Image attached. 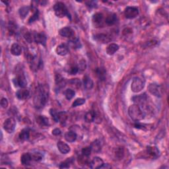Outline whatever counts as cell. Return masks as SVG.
I'll use <instances>...</instances> for the list:
<instances>
[{"mask_svg":"<svg viewBox=\"0 0 169 169\" xmlns=\"http://www.w3.org/2000/svg\"><path fill=\"white\" fill-rule=\"evenodd\" d=\"M50 113L51 114V116H52L53 120L55 121L56 122H59V118H58V112H57L55 109H50Z\"/></svg>","mask_w":169,"mask_h":169,"instance_id":"obj_34","label":"cell"},{"mask_svg":"<svg viewBox=\"0 0 169 169\" xmlns=\"http://www.w3.org/2000/svg\"><path fill=\"white\" fill-rule=\"evenodd\" d=\"M149 91L157 97H161L162 95V89L160 85L157 84H150L148 87Z\"/></svg>","mask_w":169,"mask_h":169,"instance_id":"obj_9","label":"cell"},{"mask_svg":"<svg viewBox=\"0 0 169 169\" xmlns=\"http://www.w3.org/2000/svg\"><path fill=\"white\" fill-rule=\"evenodd\" d=\"M69 162H68V161L63 162H62V163L60 165L59 167L60 168H68L69 167Z\"/></svg>","mask_w":169,"mask_h":169,"instance_id":"obj_43","label":"cell"},{"mask_svg":"<svg viewBox=\"0 0 169 169\" xmlns=\"http://www.w3.org/2000/svg\"><path fill=\"white\" fill-rule=\"evenodd\" d=\"M16 97L20 100H26L30 97V91L26 88H21L16 92Z\"/></svg>","mask_w":169,"mask_h":169,"instance_id":"obj_11","label":"cell"},{"mask_svg":"<svg viewBox=\"0 0 169 169\" xmlns=\"http://www.w3.org/2000/svg\"><path fill=\"white\" fill-rule=\"evenodd\" d=\"M144 88V83L141 79L139 77H135L133 79L132 83L131 89L132 91L134 92H139Z\"/></svg>","mask_w":169,"mask_h":169,"instance_id":"obj_4","label":"cell"},{"mask_svg":"<svg viewBox=\"0 0 169 169\" xmlns=\"http://www.w3.org/2000/svg\"><path fill=\"white\" fill-rule=\"evenodd\" d=\"M32 159L34 161H40L43 158V155L40 153H34L31 155Z\"/></svg>","mask_w":169,"mask_h":169,"instance_id":"obj_33","label":"cell"},{"mask_svg":"<svg viewBox=\"0 0 169 169\" xmlns=\"http://www.w3.org/2000/svg\"><path fill=\"white\" fill-rule=\"evenodd\" d=\"M30 11L29 7H23L19 9V14L22 19H24L28 15Z\"/></svg>","mask_w":169,"mask_h":169,"instance_id":"obj_32","label":"cell"},{"mask_svg":"<svg viewBox=\"0 0 169 169\" xmlns=\"http://www.w3.org/2000/svg\"><path fill=\"white\" fill-rule=\"evenodd\" d=\"M77 138V133L75 132H73V131H69V132H66L65 134V139L68 142H74Z\"/></svg>","mask_w":169,"mask_h":169,"instance_id":"obj_21","label":"cell"},{"mask_svg":"<svg viewBox=\"0 0 169 169\" xmlns=\"http://www.w3.org/2000/svg\"><path fill=\"white\" fill-rule=\"evenodd\" d=\"M11 53L14 56H19L22 53V48L20 45H19L17 43H14L12 44L11 47Z\"/></svg>","mask_w":169,"mask_h":169,"instance_id":"obj_19","label":"cell"},{"mask_svg":"<svg viewBox=\"0 0 169 169\" xmlns=\"http://www.w3.org/2000/svg\"><path fill=\"white\" fill-rule=\"evenodd\" d=\"M57 147L60 153L62 154H67L70 151L69 146L67 143L63 141H59L57 143Z\"/></svg>","mask_w":169,"mask_h":169,"instance_id":"obj_15","label":"cell"},{"mask_svg":"<svg viewBox=\"0 0 169 169\" xmlns=\"http://www.w3.org/2000/svg\"><path fill=\"white\" fill-rule=\"evenodd\" d=\"M59 33L62 36L68 38V39H69L71 40H75V32L70 27H64L61 28L60 30Z\"/></svg>","mask_w":169,"mask_h":169,"instance_id":"obj_7","label":"cell"},{"mask_svg":"<svg viewBox=\"0 0 169 169\" xmlns=\"http://www.w3.org/2000/svg\"><path fill=\"white\" fill-rule=\"evenodd\" d=\"M54 9L55 14L60 18L64 17L65 16L69 15L68 9L66 5L62 2H58L54 5Z\"/></svg>","mask_w":169,"mask_h":169,"instance_id":"obj_3","label":"cell"},{"mask_svg":"<svg viewBox=\"0 0 169 169\" xmlns=\"http://www.w3.org/2000/svg\"><path fill=\"white\" fill-rule=\"evenodd\" d=\"M85 103V100L84 98H77L74 102L73 103L72 107H77L78 106H81V105Z\"/></svg>","mask_w":169,"mask_h":169,"instance_id":"obj_35","label":"cell"},{"mask_svg":"<svg viewBox=\"0 0 169 169\" xmlns=\"http://www.w3.org/2000/svg\"><path fill=\"white\" fill-rule=\"evenodd\" d=\"M8 101L7 98H3L1 101V106L3 108H6L8 106Z\"/></svg>","mask_w":169,"mask_h":169,"instance_id":"obj_42","label":"cell"},{"mask_svg":"<svg viewBox=\"0 0 169 169\" xmlns=\"http://www.w3.org/2000/svg\"><path fill=\"white\" fill-rule=\"evenodd\" d=\"M86 67H87V64H86V62L85 61V60H80L79 62L78 66H77L79 70H82V71H83V70L86 69Z\"/></svg>","mask_w":169,"mask_h":169,"instance_id":"obj_40","label":"cell"},{"mask_svg":"<svg viewBox=\"0 0 169 169\" xmlns=\"http://www.w3.org/2000/svg\"><path fill=\"white\" fill-rule=\"evenodd\" d=\"M92 23L95 27H102L104 23L103 15L101 13H97L92 17Z\"/></svg>","mask_w":169,"mask_h":169,"instance_id":"obj_10","label":"cell"},{"mask_svg":"<svg viewBox=\"0 0 169 169\" xmlns=\"http://www.w3.org/2000/svg\"><path fill=\"white\" fill-rule=\"evenodd\" d=\"M16 126V122L14 118H9L7 120H5L4 123V128L9 133H11L13 132Z\"/></svg>","mask_w":169,"mask_h":169,"instance_id":"obj_6","label":"cell"},{"mask_svg":"<svg viewBox=\"0 0 169 169\" xmlns=\"http://www.w3.org/2000/svg\"><path fill=\"white\" fill-rule=\"evenodd\" d=\"M34 34L35 33H28L27 34H25V39L28 42H29V43L33 42V41H34Z\"/></svg>","mask_w":169,"mask_h":169,"instance_id":"obj_36","label":"cell"},{"mask_svg":"<svg viewBox=\"0 0 169 169\" xmlns=\"http://www.w3.org/2000/svg\"><path fill=\"white\" fill-rule=\"evenodd\" d=\"M100 168H106V169H109V168H112V167L109 165V164H104L103 163V165L101 166L100 167Z\"/></svg>","mask_w":169,"mask_h":169,"instance_id":"obj_45","label":"cell"},{"mask_svg":"<svg viewBox=\"0 0 169 169\" xmlns=\"http://www.w3.org/2000/svg\"><path fill=\"white\" fill-rule=\"evenodd\" d=\"M92 151V149L91 148V147H84L83 149H82V155L85 156V157H89V155H91V153Z\"/></svg>","mask_w":169,"mask_h":169,"instance_id":"obj_38","label":"cell"},{"mask_svg":"<svg viewBox=\"0 0 169 169\" xmlns=\"http://www.w3.org/2000/svg\"><path fill=\"white\" fill-rule=\"evenodd\" d=\"M30 130L28 128H25L21 130L19 135V138L22 141H27L30 138Z\"/></svg>","mask_w":169,"mask_h":169,"instance_id":"obj_18","label":"cell"},{"mask_svg":"<svg viewBox=\"0 0 169 169\" xmlns=\"http://www.w3.org/2000/svg\"><path fill=\"white\" fill-rule=\"evenodd\" d=\"M34 42L37 44H40L43 46H45L46 43V35L44 33H35Z\"/></svg>","mask_w":169,"mask_h":169,"instance_id":"obj_14","label":"cell"},{"mask_svg":"<svg viewBox=\"0 0 169 169\" xmlns=\"http://www.w3.org/2000/svg\"><path fill=\"white\" fill-rule=\"evenodd\" d=\"M56 53L61 56H66L69 52L68 47L66 44H60L56 48Z\"/></svg>","mask_w":169,"mask_h":169,"instance_id":"obj_16","label":"cell"},{"mask_svg":"<svg viewBox=\"0 0 169 169\" xmlns=\"http://www.w3.org/2000/svg\"><path fill=\"white\" fill-rule=\"evenodd\" d=\"M147 153L151 157L156 159L160 155V152H159V150L156 147L148 146L147 147Z\"/></svg>","mask_w":169,"mask_h":169,"instance_id":"obj_13","label":"cell"},{"mask_svg":"<svg viewBox=\"0 0 169 169\" xmlns=\"http://www.w3.org/2000/svg\"><path fill=\"white\" fill-rule=\"evenodd\" d=\"M61 133H62L61 130L58 128H56L52 131V134L54 135H59L61 134Z\"/></svg>","mask_w":169,"mask_h":169,"instance_id":"obj_44","label":"cell"},{"mask_svg":"<svg viewBox=\"0 0 169 169\" xmlns=\"http://www.w3.org/2000/svg\"><path fill=\"white\" fill-rule=\"evenodd\" d=\"M104 162L103 161V159H101L100 157H95L89 163V167L91 168H100L102 165H103Z\"/></svg>","mask_w":169,"mask_h":169,"instance_id":"obj_12","label":"cell"},{"mask_svg":"<svg viewBox=\"0 0 169 169\" xmlns=\"http://www.w3.org/2000/svg\"><path fill=\"white\" fill-rule=\"evenodd\" d=\"M139 15V9L136 7H127L124 10V15L126 18L132 19L135 18Z\"/></svg>","mask_w":169,"mask_h":169,"instance_id":"obj_5","label":"cell"},{"mask_svg":"<svg viewBox=\"0 0 169 169\" xmlns=\"http://www.w3.org/2000/svg\"><path fill=\"white\" fill-rule=\"evenodd\" d=\"M49 88L46 85H39L36 89L33 98L35 108L40 109L43 108L48 100Z\"/></svg>","mask_w":169,"mask_h":169,"instance_id":"obj_1","label":"cell"},{"mask_svg":"<svg viewBox=\"0 0 169 169\" xmlns=\"http://www.w3.org/2000/svg\"><path fill=\"white\" fill-rule=\"evenodd\" d=\"M95 40L98 41V42L106 44L110 42L111 39H110V37L109 36H108L107 34H98L96 35V36H95Z\"/></svg>","mask_w":169,"mask_h":169,"instance_id":"obj_17","label":"cell"},{"mask_svg":"<svg viewBox=\"0 0 169 169\" xmlns=\"http://www.w3.org/2000/svg\"><path fill=\"white\" fill-rule=\"evenodd\" d=\"M69 83L71 84L72 87L75 88H79L81 87V82L77 79H72L71 80L69 81Z\"/></svg>","mask_w":169,"mask_h":169,"instance_id":"obj_37","label":"cell"},{"mask_svg":"<svg viewBox=\"0 0 169 169\" xmlns=\"http://www.w3.org/2000/svg\"><path fill=\"white\" fill-rule=\"evenodd\" d=\"M128 114L131 119L135 122H139L145 118V112L137 104L131 105L129 107Z\"/></svg>","mask_w":169,"mask_h":169,"instance_id":"obj_2","label":"cell"},{"mask_svg":"<svg viewBox=\"0 0 169 169\" xmlns=\"http://www.w3.org/2000/svg\"><path fill=\"white\" fill-rule=\"evenodd\" d=\"M36 123L40 126H47L49 125V120L44 116H38L36 118Z\"/></svg>","mask_w":169,"mask_h":169,"instance_id":"obj_20","label":"cell"},{"mask_svg":"<svg viewBox=\"0 0 169 169\" xmlns=\"http://www.w3.org/2000/svg\"><path fill=\"white\" fill-rule=\"evenodd\" d=\"M90 147L92 149V151L94 152H98L100 151V150L101 149V142L97 139L95 140L94 142H92Z\"/></svg>","mask_w":169,"mask_h":169,"instance_id":"obj_27","label":"cell"},{"mask_svg":"<svg viewBox=\"0 0 169 169\" xmlns=\"http://www.w3.org/2000/svg\"><path fill=\"white\" fill-rule=\"evenodd\" d=\"M32 160L33 159H32L31 155L28 153L23 154L21 157V162L23 165H29Z\"/></svg>","mask_w":169,"mask_h":169,"instance_id":"obj_22","label":"cell"},{"mask_svg":"<svg viewBox=\"0 0 169 169\" xmlns=\"http://www.w3.org/2000/svg\"><path fill=\"white\" fill-rule=\"evenodd\" d=\"M39 11H38V9H36V11L34 13L33 16H32V17L29 19V20H28V23H33L34 21H36V19H38V18H39Z\"/></svg>","mask_w":169,"mask_h":169,"instance_id":"obj_39","label":"cell"},{"mask_svg":"<svg viewBox=\"0 0 169 169\" xmlns=\"http://www.w3.org/2000/svg\"><path fill=\"white\" fill-rule=\"evenodd\" d=\"M124 157V149L123 147H118L116 149L115 151V157L118 159V160H121Z\"/></svg>","mask_w":169,"mask_h":169,"instance_id":"obj_28","label":"cell"},{"mask_svg":"<svg viewBox=\"0 0 169 169\" xmlns=\"http://www.w3.org/2000/svg\"><path fill=\"white\" fill-rule=\"evenodd\" d=\"M117 21V17L116 14H111L108 15L106 19L104 20L105 23L107 25H113L116 23Z\"/></svg>","mask_w":169,"mask_h":169,"instance_id":"obj_26","label":"cell"},{"mask_svg":"<svg viewBox=\"0 0 169 169\" xmlns=\"http://www.w3.org/2000/svg\"><path fill=\"white\" fill-rule=\"evenodd\" d=\"M13 83L15 86L20 87L21 88H25L27 85L26 77H25L23 73H20L19 74L17 75L16 78L13 79Z\"/></svg>","mask_w":169,"mask_h":169,"instance_id":"obj_8","label":"cell"},{"mask_svg":"<svg viewBox=\"0 0 169 169\" xmlns=\"http://www.w3.org/2000/svg\"><path fill=\"white\" fill-rule=\"evenodd\" d=\"M97 75L101 80H104L106 78V71L103 68H97L96 70Z\"/></svg>","mask_w":169,"mask_h":169,"instance_id":"obj_29","label":"cell"},{"mask_svg":"<svg viewBox=\"0 0 169 169\" xmlns=\"http://www.w3.org/2000/svg\"><path fill=\"white\" fill-rule=\"evenodd\" d=\"M83 85L86 89L90 90L93 87V81L88 75H85L83 77Z\"/></svg>","mask_w":169,"mask_h":169,"instance_id":"obj_25","label":"cell"},{"mask_svg":"<svg viewBox=\"0 0 169 169\" xmlns=\"http://www.w3.org/2000/svg\"><path fill=\"white\" fill-rule=\"evenodd\" d=\"M75 95V91L71 89H68L65 91V97L68 100H71L74 97Z\"/></svg>","mask_w":169,"mask_h":169,"instance_id":"obj_30","label":"cell"},{"mask_svg":"<svg viewBox=\"0 0 169 169\" xmlns=\"http://www.w3.org/2000/svg\"><path fill=\"white\" fill-rule=\"evenodd\" d=\"M79 71V68L77 66H72L69 68V73L71 75H75Z\"/></svg>","mask_w":169,"mask_h":169,"instance_id":"obj_41","label":"cell"},{"mask_svg":"<svg viewBox=\"0 0 169 169\" xmlns=\"http://www.w3.org/2000/svg\"><path fill=\"white\" fill-rule=\"evenodd\" d=\"M58 118L59 122L62 124H65L67 119H68V115L65 112H58Z\"/></svg>","mask_w":169,"mask_h":169,"instance_id":"obj_31","label":"cell"},{"mask_svg":"<svg viewBox=\"0 0 169 169\" xmlns=\"http://www.w3.org/2000/svg\"><path fill=\"white\" fill-rule=\"evenodd\" d=\"M119 50V46L116 44L112 43L108 46L106 48V53L108 55H113Z\"/></svg>","mask_w":169,"mask_h":169,"instance_id":"obj_23","label":"cell"},{"mask_svg":"<svg viewBox=\"0 0 169 169\" xmlns=\"http://www.w3.org/2000/svg\"><path fill=\"white\" fill-rule=\"evenodd\" d=\"M96 112L93 110H90L86 113L85 116V120L88 123H91L94 122L96 117Z\"/></svg>","mask_w":169,"mask_h":169,"instance_id":"obj_24","label":"cell"}]
</instances>
